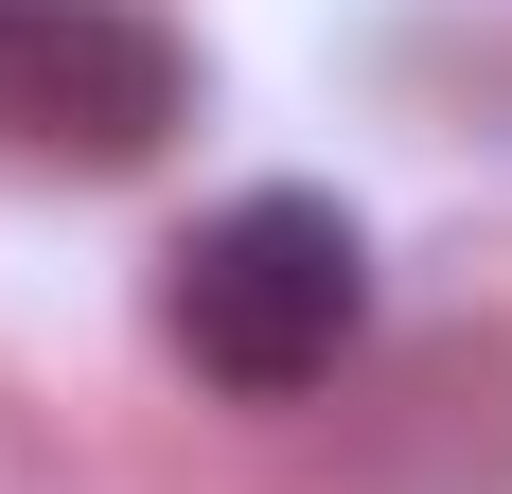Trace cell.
<instances>
[{
    "instance_id": "7a4b0ae2",
    "label": "cell",
    "mask_w": 512,
    "mask_h": 494,
    "mask_svg": "<svg viewBox=\"0 0 512 494\" xmlns=\"http://www.w3.org/2000/svg\"><path fill=\"white\" fill-rule=\"evenodd\" d=\"M195 124V53L159 36L142 0H0V142L124 177Z\"/></svg>"
},
{
    "instance_id": "6da1fadb",
    "label": "cell",
    "mask_w": 512,
    "mask_h": 494,
    "mask_svg": "<svg viewBox=\"0 0 512 494\" xmlns=\"http://www.w3.org/2000/svg\"><path fill=\"white\" fill-rule=\"evenodd\" d=\"M159 336L195 353L230 406H301V389H336V353L371 336V230H354L336 195H301V177H265V195L195 212L177 283H159Z\"/></svg>"
}]
</instances>
